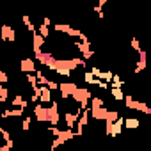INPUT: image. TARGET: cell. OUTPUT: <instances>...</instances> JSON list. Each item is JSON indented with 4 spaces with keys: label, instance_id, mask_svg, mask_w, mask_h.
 I'll list each match as a JSON object with an SVG mask.
<instances>
[{
    "label": "cell",
    "instance_id": "cell-1",
    "mask_svg": "<svg viewBox=\"0 0 151 151\" xmlns=\"http://www.w3.org/2000/svg\"><path fill=\"white\" fill-rule=\"evenodd\" d=\"M91 91L89 89H86V87H77L75 89V93L71 94V98L77 101V103H80V107L82 109H87V103H89V100H91Z\"/></svg>",
    "mask_w": 151,
    "mask_h": 151
},
{
    "label": "cell",
    "instance_id": "cell-2",
    "mask_svg": "<svg viewBox=\"0 0 151 151\" xmlns=\"http://www.w3.org/2000/svg\"><path fill=\"white\" fill-rule=\"evenodd\" d=\"M123 100H124V105H126V109L139 110V112H144V114H151V109H149L146 103H142V101H135L132 94H124V98H123Z\"/></svg>",
    "mask_w": 151,
    "mask_h": 151
},
{
    "label": "cell",
    "instance_id": "cell-3",
    "mask_svg": "<svg viewBox=\"0 0 151 151\" xmlns=\"http://www.w3.org/2000/svg\"><path fill=\"white\" fill-rule=\"evenodd\" d=\"M105 132H107V135H110V137H117L121 132H123V117L119 116L116 121H112V123H107L105 121Z\"/></svg>",
    "mask_w": 151,
    "mask_h": 151
},
{
    "label": "cell",
    "instance_id": "cell-4",
    "mask_svg": "<svg viewBox=\"0 0 151 151\" xmlns=\"http://www.w3.org/2000/svg\"><path fill=\"white\" fill-rule=\"evenodd\" d=\"M52 105L46 109V123H52V124H59V105H57V101L55 100H52L50 101Z\"/></svg>",
    "mask_w": 151,
    "mask_h": 151
},
{
    "label": "cell",
    "instance_id": "cell-5",
    "mask_svg": "<svg viewBox=\"0 0 151 151\" xmlns=\"http://www.w3.org/2000/svg\"><path fill=\"white\" fill-rule=\"evenodd\" d=\"M78 86L77 84H73V82H62V84H59V91H60V96L64 98V100H68V98H71V94L75 93V89H77Z\"/></svg>",
    "mask_w": 151,
    "mask_h": 151
},
{
    "label": "cell",
    "instance_id": "cell-6",
    "mask_svg": "<svg viewBox=\"0 0 151 151\" xmlns=\"http://www.w3.org/2000/svg\"><path fill=\"white\" fill-rule=\"evenodd\" d=\"M11 147H13V139H11L9 132L0 128V151H7Z\"/></svg>",
    "mask_w": 151,
    "mask_h": 151
},
{
    "label": "cell",
    "instance_id": "cell-7",
    "mask_svg": "<svg viewBox=\"0 0 151 151\" xmlns=\"http://www.w3.org/2000/svg\"><path fill=\"white\" fill-rule=\"evenodd\" d=\"M32 91H37V94H39V103H50L53 98H52V89H48L46 86H37L36 89H32Z\"/></svg>",
    "mask_w": 151,
    "mask_h": 151
},
{
    "label": "cell",
    "instance_id": "cell-8",
    "mask_svg": "<svg viewBox=\"0 0 151 151\" xmlns=\"http://www.w3.org/2000/svg\"><path fill=\"white\" fill-rule=\"evenodd\" d=\"M0 37H2L4 41H16V32H14V29L11 27V25H7V23H4L2 25V29H0Z\"/></svg>",
    "mask_w": 151,
    "mask_h": 151
},
{
    "label": "cell",
    "instance_id": "cell-9",
    "mask_svg": "<svg viewBox=\"0 0 151 151\" xmlns=\"http://www.w3.org/2000/svg\"><path fill=\"white\" fill-rule=\"evenodd\" d=\"M45 41H46V37H43L37 30H34L32 32V52L36 53V52H39V50H43V46H45Z\"/></svg>",
    "mask_w": 151,
    "mask_h": 151
},
{
    "label": "cell",
    "instance_id": "cell-10",
    "mask_svg": "<svg viewBox=\"0 0 151 151\" xmlns=\"http://www.w3.org/2000/svg\"><path fill=\"white\" fill-rule=\"evenodd\" d=\"M107 110H109V109H105V105H101V107H91V109H89V114H91V117L96 119V121H105Z\"/></svg>",
    "mask_w": 151,
    "mask_h": 151
},
{
    "label": "cell",
    "instance_id": "cell-11",
    "mask_svg": "<svg viewBox=\"0 0 151 151\" xmlns=\"http://www.w3.org/2000/svg\"><path fill=\"white\" fill-rule=\"evenodd\" d=\"M20 68H22V71H23V73H34V71L37 69V66H36L34 59H22Z\"/></svg>",
    "mask_w": 151,
    "mask_h": 151
},
{
    "label": "cell",
    "instance_id": "cell-12",
    "mask_svg": "<svg viewBox=\"0 0 151 151\" xmlns=\"http://www.w3.org/2000/svg\"><path fill=\"white\" fill-rule=\"evenodd\" d=\"M34 116L37 117V123H46V109L43 107V103H37L34 107Z\"/></svg>",
    "mask_w": 151,
    "mask_h": 151
},
{
    "label": "cell",
    "instance_id": "cell-13",
    "mask_svg": "<svg viewBox=\"0 0 151 151\" xmlns=\"http://www.w3.org/2000/svg\"><path fill=\"white\" fill-rule=\"evenodd\" d=\"M78 114L80 112H66L64 114V121H66V128H75V123H77V119H78Z\"/></svg>",
    "mask_w": 151,
    "mask_h": 151
},
{
    "label": "cell",
    "instance_id": "cell-14",
    "mask_svg": "<svg viewBox=\"0 0 151 151\" xmlns=\"http://www.w3.org/2000/svg\"><path fill=\"white\" fill-rule=\"evenodd\" d=\"M23 112H25V109H22V107L6 109V110L2 112V117H20V116H23Z\"/></svg>",
    "mask_w": 151,
    "mask_h": 151
},
{
    "label": "cell",
    "instance_id": "cell-15",
    "mask_svg": "<svg viewBox=\"0 0 151 151\" xmlns=\"http://www.w3.org/2000/svg\"><path fill=\"white\" fill-rule=\"evenodd\" d=\"M73 137H77V133H75V130H73V128L60 130V132H59V135H57V139H60L62 142H66V140H69V139H73Z\"/></svg>",
    "mask_w": 151,
    "mask_h": 151
},
{
    "label": "cell",
    "instance_id": "cell-16",
    "mask_svg": "<svg viewBox=\"0 0 151 151\" xmlns=\"http://www.w3.org/2000/svg\"><path fill=\"white\" fill-rule=\"evenodd\" d=\"M13 105L14 107H22V109H27V105H29V101L22 96V94H16L14 96V100H13Z\"/></svg>",
    "mask_w": 151,
    "mask_h": 151
},
{
    "label": "cell",
    "instance_id": "cell-17",
    "mask_svg": "<svg viewBox=\"0 0 151 151\" xmlns=\"http://www.w3.org/2000/svg\"><path fill=\"white\" fill-rule=\"evenodd\" d=\"M139 124H140V121L135 119V117H126V119H123V126H124V128H137Z\"/></svg>",
    "mask_w": 151,
    "mask_h": 151
},
{
    "label": "cell",
    "instance_id": "cell-18",
    "mask_svg": "<svg viewBox=\"0 0 151 151\" xmlns=\"http://www.w3.org/2000/svg\"><path fill=\"white\" fill-rule=\"evenodd\" d=\"M110 93H112V96H114V100H116V101H123L124 93H123V89H121V87H110Z\"/></svg>",
    "mask_w": 151,
    "mask_h": 151
},
{
    "label": "cell",
    "instance_id": "cell-19",
    "mask_svg": "<svg viewBox=\"0 0 151 151\" xmlns=\"http://www.w3.org/2000/svg\"><path fill=\"white\" fill-rule=\"evenodd\" d=\"M69 29H71L69 23H55V25H53V30H55V32H64V34H66Z\"/></svg>",
    "mask_w": 151,
    "mask_h": 151
},
{
    "label": "cell",
    "instance_id": "cell-20",
    "mask_svg": "<svg viewBox=\"0 0 151 151\" xmlns=\"http://www.w3.org/2000/svg\"><path fill=\"white\" fill-rule=\"evenodd\" d=\"M117 117H119V112H117V110H107L105 121H107V123H112V121H116Z\"/></svg>",
    "mask_w": 151,
    "mask_h": 151
},
{
    "label": "cell",
    "instance_id": "cell-21",
    "mask_svg": "<svg viewBox=\"0 0 151 151\" xmlns=\"http://www.w3.org/2000/svg\"><path fill=\"white\" fill-rule=\"evenodd\" d=\"M23 23H25V27L29 29V32H30V34H32V32L36 30V27H34V23L30 22V18H29L27 14H23Z\"/></svg>",
    "mask_w": 151,
    "mask_h": 151
},
{
    "label": "cell",
    "instance_id": "cell-22",
    "mask_svg": "<svg viewBox=\"0 0 151 151\" xmlns=\"http://www.w3.org/2000/svg\"><path fill=\"white\" fill-rule=\"evenodd\" d=\"M37 32H39L43 37H48V36H50V27H46V25H43V23H41V25L37 27Z\"/></svg>",
    "mask_w": 151,
    "mask_h": 151
},
{
    "label": "cell",
    "instance_id": "cell-23",
    "mask_svg": "<svg viewBox=\"0 0 151 151\" xmlns=\"http://www.w3.org/2000/svg\"><path fill=\"white\" fill-rule=\"evenodd\" d=\"M7 96H9V89L7 87H4V86H0V101H6L7 100Z\"/></svg>",
    "mask_w": 151,
    "mask_h": 151
},
{
    "label": "cell",
    "instance_id": "cell-24",
    "mask_svg": "<svg viewBox=\"0 0 151 151\" xmlns=\"http://www.w3.org/2000/svg\"><path fill=\"white\" fill-rule=\"evenodd\" d=\"M27 80H29V84H30V87H32V89H36V87H37V78H36V75H34V73H29Z\"/></svg>",
    "mask_w": 151,
    "mask_h": 151
},
{
    "label": "cell",
    "instance_id": "cell-25",
    "mask_svg": "<svg viewBox=\"0 0 151 151\" xmlns=\"http://www.w3.org/2000/svg\"><path fill=\"white\" fill-rule=\"evenodd\" d=\"M91 107H101L103 105V100L101 98H98V96H91Z\"/></svg>",
    "mask_w": 151,
    "mask_h": 151
},
{
    "label": "cell",
    "instance_id": "cell-26",
    "mask_svg": "<svg viewBox=\"0 0 151 151\" xmlns=\"http://www.w3.org/2000/svg\"><path fill=\"white\" fill-rule=\"evenodd\" d=\"M30 123H32V119H30V117H25V119H23V123H22V128H23L25 132H27V130H30Z\"/></svg>",
    "mask_w": 151,
    "mask_h": 151
},
{
    "label": "cell",
    "instance_id": "cell-27",
    "mask_svg": "<svg viewBox=\"0 0 151 151\" xmlns=\"http://www.w3.org/2000/svg\"><path fill=\"white\" fill-rule=\"evenodd\" d=\"M6 82H9L7 73H6V71H0V84H6Z\"/></svg>",
    "mask_w": 151,
    "mask_h": 151
},
{
    "label": "cell",
    "instance_id": "cell-28",
    "mask_svg": "<svg viewBox=\"0 0 151 151\" xmlns=\"http://www.w3.org/2000/svg\"><path fill=\"white\" fill-rule=\"evenodd\" d=\"M45 86H46L48 89H52V91H55V89L59 87V84H57V82H52V80H48V82H46Z\"/></svg>",
    "mask_w": 151,
    "mask_h": 151
},
{
    "label": "cell",
    "instance_id": "cell-29",
    "mask_svg": "<svg viewBox=\"0 0 151 151\" xmlns=\"http://www.w3.org/2000/svg\"><path fill=\"white\" fill-rule=\"evenodd\" d=\"M62 144V140L60 139H55V140H52V149H55V147H59Z\"/></svg>",
    "mask_w": 151,
    "mask_h": 151
},
{
    "label": "cell",
    "instance_id": "cell-30",
    "mask_svg": "<svg viewBox=\"0 0 151 151\" xmlns=\"http://www.w3.org/2000/svg\"><path fill=\"white\" fill-rule=\"evenodd\" d=\"M43 25H46V27H52V20H50L48 16H45V18H43Z\"/></svg>",
    "mask_w": 151,
    "mask_h": 151
},
{
    "label": "cell",
    "instance_id": "cell-31",
    "mask_svg": "<svg viewBox=\"0 0 151 151\" xmlns=\"http://www.w3.org/2000/svg\"><path fill=\"white\" fill-rule=\"evenodd\" d=\"M107 2H109V0H98V6H100V7H103Z\"/></svg>",
    "mask_w": 151,
    "mask_h": 151
},
{
    "label": "cell",
    "instance_id": "cell-32",
    "mask_svg": "<svg viewBox=\"0 0 151 151\" xmlns=\"http://www.w3.org/2000/svg\"><path fill=\"white\" fill-rule=\"evenodd\" d=\"M0 60H2V57H0Z\"/></svg>",
    "mask_w": 151,
    "mask_h": 151
}]
</instances>
